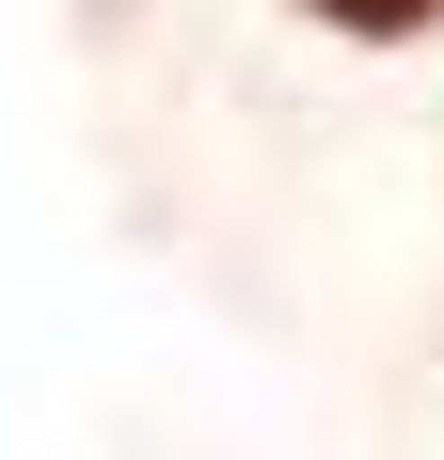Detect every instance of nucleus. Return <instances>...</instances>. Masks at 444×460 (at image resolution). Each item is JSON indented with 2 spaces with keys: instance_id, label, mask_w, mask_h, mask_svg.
Here are the masks:
<instances>
[{
  "instance_id": "obj_1",
  "label": "nucleus",
  "mask_w": 444,
  "mask_h": 460,
  "mask_svg": "<svg viewBox=\"0 0 444 460\" xmlns=\"http://www.w3.org/2000/svg\"><path fill=\"white\" fill-rule=\"evenodd\" d=\"M302 16H317V32H350V48H413L444 0H302Z\"/></svg>"
}]
</instances>
